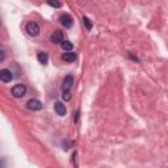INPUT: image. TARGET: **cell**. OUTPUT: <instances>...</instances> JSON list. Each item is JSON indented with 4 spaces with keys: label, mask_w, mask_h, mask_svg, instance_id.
Listing matches in <instances>:
<instances>
[{
    "label": "cell",
    "mask_w": 168,
    "mask_h": 168,
    "mask_svg": "<svg viewBox=\"0 0 168 168\" xmlns=\"http://www.w3.org/2000/svg\"><path fill=\"white\" fill-rule=\"evenodd\" d=\"M74 86V76L72 75H67L63 79V84H62V92H69Z\"/></svg>",
    "instance_id": "3"
},
{
    "label": "cell",
    "mask_w": 168,
    "mask_h": 168,
    "mask_svg": "<svg viewBox=\"0 0 168 168\" xmlns=\"http://www.w3.org/2000/svg\"><path fill=\"white\" fill-rule=\"evenodd\" d=\"M12 79H13V75L8 69H3L0 70V80L4 82V83H9L12 82Z\"/></svg>",
    "instance_id": "5"
},
{
    "label": "cell",
    "mask_w": 168,
    "mask_h": 168,
    "mask_svg": "<svg viewBox=\"0 0 168 168\" xmlns=\"http://www.w3.org/2000/svg\"><path fill=\"white\" fill-rule=\"evenodd\" d=\"M26 106H28V109H30V110H41L42 109V102L37 99H32L26 102Z\"/></svg>",
    "instance_id": "4"
},
{
    "label": "cell",
    "mask_w": 168,
    "mask_h": 168,
    "mask_svg": "<svg viewBox=\"0 0 168 168\" xmlns=\"http://www.w3.org/2000/svg\"><path fill=\"white\" fill-rule=\"evenodd\" d=\"M26 32L29 35H32V37H35V35L39 34V25L37 22H33V21L28 22L26 24Z\"/></svg>",
    "instance_id": "2"
},
{
    "label": "cell",
    "mask_w": 168,
    "mask_h": 168,
    "mask_svg": "<svg viewBox=\"0 0 168 168\" xmlns=\"http://www.w3.org/2000/svg\"><path fill=\"white\" fill-rule=\"evenodd\" d=\"M25 93H26V87L24 86V84H16V86L12 88V95H13V97H16V99L24 97Z\"/></svg>",
    "instance_id": "1"
},
{
    "label": "cell",
    "mask_w": 168,
    "mask_h": 168,
    "mask_svg": "<svg viewBox=\"0 0 168 168\" xmlns=\"http://www.w3.org/2000/svg\"><path fill=\"white\" fill-rule=\"evenodd\" d=\"M0 24H2V21H0Z\"/></svg>",
    "instance_id": "16"
},
{
    "label": "cell",
    "mask_w": 168,
    "mask_h": 168,
    "mask_svg": "<svg viewBox=\"0 0 168 168\" xmlns=\"http://www.w3.org/2000/svg\"><path fill=\"white\" fill-rule=\"evenodd\" d=\"M37 59H38V62H39V63H42V65H47L49 57H47V54H46V53H38Z\"/></svg>",
    "instance_id": "10"
},
{
    "label": "cell",
    "mask_w": 168,
    "mask_h": 168,
    "mask_svg": "<svg viewBox=\"0 0 168 168\" xmlns=\"http://www.w3.org/2000/svg\"><path fill=\"white\" fill-rule=\"evenodd\" d=\"M83 24H84V26L87 28V30L92 29V22H91V20L88 17H83Z\"/></svg>",
    "instance_id": "13"
},
{
    "label": "cell",
    "mask_w": 168,
    "mask_h": 168,
    "mask_svg": "<svg viewBox=\"0 0 168 168\" xmlns=\"http://www.w3.org/2000/svg\"><path fill=\"white\" fill-rule=\"evenodd\" d=\"M47 4L53 8H61L62 7V4H61L59 0H47Z\"/></svg>",
    "instance_id": "12"
},
{
    "label": "cell",
    "mask_w": 168,
    "mask_h": 168,
    "mask_svg": "<svg viewBox=\"0 0 168 168\" xmlns=\"http://www.w3.org/2000/svg\"><path fill=\"white\" fill-rule=\"evenodd\" d=\"M61 46H62V49L66 51L72 50V42L71 41H65V39H63V42H61Z\"/></svg>",
    "instance_id": "11"
},
{
    "label": "cell",
    "mask_w": 168,
    "mask_h": 168,
    "mask_svg": "<svg viewBox=\"0 0 168 168\" xmlns=\"http://www.w3.org/2000/svg\"><path fill=\"white\" fill-rule=\"evenodd\" d=\"M59 21H61V24L65 28H71V26H72V24H74L72 18H71V16L67 15V13H63L61 17H59Z\"/></svg>",
    "instance_id": "7"
},
{
    "label": "cell",
    "mask_w": 168,
    "mask_h": 168,
    "mask_svg": "<svg viewBox=\"0 0 168 168\" xmlns=\"http://www.w3.org/2000/svg\"><path fill=\"white\" fill-rule=\"evenodd\" d=\"M63 39H65V35H63V32H61V30H55L50 37V41L53 43H57V45L63 42Z\"/></svg>",
    "instance_id": "6"
},
{
    "label": "cell",
    "mask_w": 168,
    "mask_h": 168,
    "mask_svg": "<svg viewBox=\"0 0 168 168\" xmlns=\"http://www.w3.org/2000/svg\"><path fill=\"white\" fill-rule=\"evenodd\" d=\"M62 59L65 62H74L75 59H76V54L75 53H72V51H67V53H63V55H62Z\"/></svg>",
    "instance_id": "9"
},
{
    "label": "cell",
    "mask_w": 168,
    "mask_h": 168,
    "mask_svg": "<svg viewBox=\"0 0 168 168\" xmlns=\"http://www.w3.org/2000/svg\"><path fill=\"white\" fill-rule=\"evenodd\" d=\"M54 109H55V112H57V114L58 116H62V117L66 114V112H67L66 110V106L63 105V102H61V101H57V102L54 104Z\"/></svg>",
    "instance_id": "8"
},
{
    "label": "cell",
    "mask_w": 168,
    "mask_h": 168,
    "mask_svg": "<svg viewBox=\"0 0 168 168\" xmlns=\"http://www.w3.org/2000/svg\"><path fill=\"white\" fill-rule=\"evenodd\" d=\"M4 58H5V55H4L3 50H0V62H3V61H4Z\"/></svg>",
    "instance_id": "15"
},
{
    "label": "cell",
    "mask_w": 168,
    "mask_h": 168,
    "mask_svg": "<svg viewBox=\"0 0 168 168\" xmlns=\"http://www.w3.org/2000/svg\"><path fill=\"white\" fill-rule=\"evenodd\" d=\"M62 97H63L65 101H70L71 100V92L70 91L69 92H62Z\"/></svg>",
    "instance_id": "14"
}]
</instances>
